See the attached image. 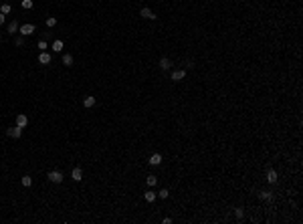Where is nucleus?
<instances>
[{
	"instance_id": "9b49d317",
	"label": "nucleus",
	"mask_w": 303,
	"mask_h": 224,
	"mask_svg": "<svg viewBox=\"0 0 303 224\" xmlns=\"http://www.w3.org/2000/svg\"><path fill=\"white\" fill-rule=\"evenodd\" d=\"M259 198L265 200V202H271V200H273V194H271L269 190H261V192H259Z\"/></svg>"
},
{
	"instance_id": "7ed1b4c3",
	"label": "nucleus",
	"mask_w": 303,
	"mask_h": 224,
	"mask_svg": "<svg viewBox=\"0 0 303 224\" xmlns=\"http://www.w3.org/2000/svg\"><path fill=\"white\" fill-rule=\"evenodd\" d=\"M6 133H8L10 137H14V139H18L20 135H22V127H8V129H6Z\"/></svg>"
},
{
	"instance_id": "bb28decb",
	"label": "nucleus",
	"mask_w": 303,
	"mask_h": 224,
	"mask_svg": "<svg viewBox=\"0 0 303 224\" xmlns=\"http://www.w3.org/2000/svg\"><path fill=\"white\" fill-rule=\"evenodd\" d=\"M6 22V14H2V12H0V25H4Z\"/></svg>"
},
{
	"instance_id": "423d86ee",
	"label": "nucleus",
	"mask_w": 303,
	"mask_h": 224,
	"mask_svg": "<svg viewBox=\"0 0 303 224\" xmlns=\"http://www.w3.org/2000/svg\"><path fill=\"white\" fill-rule=\"evenodd\" d=\"M148 164L150 166H160V164H162V154H152Z\"/></svg>"
},
{
	"instance_id": "5701e85b",
	"label": "nucleus",
	"mask_w": 303,
	"mask_h": 224,
	"mask_svg": "<svg viewBox=\"0 0 303 224\" xmlns=\"http://www.w3.org/2000/svg\"><path fill=\"white\" fill-rule=\"evenodd\" d=\"M168 196H170V192L166 190V188H164L162 192H158V198H162V200H166V198H168Z\"/></svg>"
},
{
	"instance_id": "20e7f679",
	"label": "nucleus",
	"mask_w": 303,
	"mask_h": 224,
	"mask_svg": "<svg viewBox=\"0 0 303 224\" xmlns=\"http://www.w3.org/2000/svg\"><path fill=\"white\" fill-rule=\"evenodd\" d=\"M51 61H53V57H51L47 51H41V55H39V63H41V65H51Z\"/></svg>"
},
{
	"instance_id": "f3484780",
	"label": "nucleus",
	"mask_w": 303,
	"mask_h": 224,
	"mask_svg": "<svg viewBox=\"0 0 303 224\" xmlns=\"http://www.w3.org/2000/svg\"><path fill=\"white\" fill-rule=\"evenodd\" d=\"M63 49H65V43H63V40H55L53 43V51L55 53H61Z\"/></svg>"
},
{
	"instance_id": "2eb2a0df",
	"label": "nucleus",
	"mask_w": 303,
	"mask_h": 224,
	"mask_svg": "<svg viewBox=\"0 0 303 224\" xmlns=\"http://www.w3.org/2000/svg\"><path fill=\"white\" fill-rule=\"evenodd\" d=\"M20 26H18V22H16V20H12V22H8V26H6V30H8L10 34H14L16 30H18Z\"/></svg>"
},
{
	"instance_id": "ddd939ff",
	"label": "nucleus",
	"mask_w": 303,
	"mask_h": 224,
	"mask_svg": "<svg viewBox=\"0 0 303 224\" xmlns=\"http://www.w3.org/2000/svg\"><path fill=\"white\" fill-rule=\"evenodd\" d=\"M140 14L144 16V18H148V20H154V18H156V14H154V12H152L150 8H142V12H140Z\"/></svg>"
},
{
	"instance_id": "f257e3e1",
	"label": "nucleus",
	"mask_w": 303,
	"mask_h": 224,
	"mask_svg": "<svg viewBox=\"0 0 303 224\" xmlns=\"http://www.w3.org/2000/svg\"><path fill=\"white\" fill-rule=\"evenodd\" d=\"M47 178H49V182H53V184H61L65 176H63V174H61L59 170H51V172H49V176H47Z\"/></svg>"
},
{
	"instance_id": "aec40b11",
	"label": "nucleus",
	"mask_w": 303,
	"mask_h": 224,
	"mask_svg": "<svg viewBox=\"0 0 303 224\" xmlns=\"http://www.w3.org/2000/svg\"><path fill=\"white\" fill-rule=\"evenodd\" d=\"M146 182H148V186H156V184H158V178H156L154 174H150L148 178H146Z\"/></svg>"
},
{
	"instance_id": "f8f14e48",
	"label": "nucleus",
	"mask_w": 303,
	"mask_h": 224,
	"mask_svg": "<svg viewBox=\"0 0 303 224\" xmlns=\"http://www.w3.org/2000/svg\"><path fill=\"white\" fill-rule=\"evenodd\" d=\"M172 67V61H170V59H160V69H162V71H168V69Z\"/></svg>"
},
{
	"instance_id": "9d476101",
	"label": "nucleus",
	"mask_w": 303,
	"mask_h": 224,
	"mask_svg": "<svg viewBox=\"0 0 303 224\" xmlns=\"http://www.w3.org/2000/svg\"><path fill=\"white\" fill-rule=\"evenodd\" d=\"M277 178H279V176H277V172H275V170L267 172V182H269V184H277Z\"/></svg>"
},
{
	"instance_id": "dca6fc26",
	"label": "nucleus",
	"mask_w": 303,
	"mask_h": 224,
	"mask_svg": "<svg viewBox=\"0 0 303 224\" xmlns=\"http://www.w3.org/2000/svg\"><path fill=\"white\" fill-rule=\"evenodd\" d=\"M144 198H146V202H154V200L158 198V194H156L154 190H148V192L144 194Z\"/></svg>"
},
{
	"instance_id": "6e6552de",
	"label": "nucleus",
	"mask_w": 303,
	"mask_h": 224,
	"mask_svg": "<svg viewBox=\"0 0 303 224\" xmlns=\"http://www.w3.org/2000/svg\"><path fill=\"white\" fill-rule=\"evenodd\" d=\"M95 103H97V99L95 97H91V95H87L85 99H83V105H85L87 109H91V107H95Z\"/></svg>"
},
{
	"instance_id": "1a4fd4ad",
	"label": "nucleus",
	"mask_w": 303,
	"mask_h": 224,
	"mask_svg": "<svg viewBox=\"0 0 303 224\" xmlns=\"http://www.w3.org/2000/svg\"><path fill=\"white\" fill-rule=\"evenodd\" d=\"M184 77H186V71H184V69H178V71L172 73V81H182Z\"/></svg>"
},
{
	"instance_id": "39448f33",
	"label": "nucleus",
	"mask_w": 303,
	"mask_h": 224,
	"mask_svg": "<svg viewBox=\"0 0 303 224\" xmlns=\"http://www.w3.org/2000/svg\"><path fill=\"white\" fill-rule=\"evenodd\" d=\"M16 125H18V127H22V129H24V127L29 125V117L24 115V113H18V115H16Z\"/></svg>"
},
{
	"instance_id": "4be33fe9",
	"label": "nucleus",
	"mask_w": 303,
	"mask_h": 224,
	"mask_svg": "<svg viewBox=\"0 0 303 224\" xmlns=\"http://www.w3.org/2000/svg\"><path fill=\"white\" fill-rule=\"evenodd\" d=\"M235 216L239 220H243V218H245V210H243V208H235Z\"/></svg>"
},
{
	"instance_id": "f03ea898",
	"label": "nucleus",
	"mask_w": 303,
	"mask_h": 224,
	"mask_svg": "<svg viewBox=\"0 0 303 224\" xmlns=\"http://www.w3.org/2000/svg\"><path fill=\"white\" fill-rule=\"evenodd\" d=\"M18 30H20V34H22V36H29V34H34V32H37V26H34L33 22H26V25H22Z\"/></svg>"
},
{
	"instance_id": "393cba45",
	"label": "nucleus",
	"mask_w": 303,
	"mask_h": 224,
	"mask_svg": "<svg viewBox=\"0 0 303 224\" xmlns=\"http://www.w3.org/2000/svg\"><path fill=\"white\" fill-rule=\"evenodd\" d=\"M39 49H41V51H47V49H49L47 40H39Z\"/></svg>"
},
{
	"instance_id": "4468645a",
	"label": "nucleus",
	"mask_w": 303,
	"mask_h": 224,
	"mask_svg": "<svg viewBox=\"0 0 303 224\" xmlns=\"http://www.w3.org/2000/svg\"><path fill=\"white\" fill-rule=\"evenodd\" d=\"M63 65L65 67H73V55H69V53L63 55Z\"/></svg>"
},
{
	"instance_id": "0eeeda50",
	"label": "nucleus",
	"mask_w": 303,
	"mask_h": 224,
	"mask_svg": "<svg viewBox=\"0 0 303 224\" xmlns=\"http://www.w3.org/2000/svg\"><path fill=\"white\" fill-rule=\"evenodd\" d=\"M71 178H73L75 182H81V180H83V170H81V168H73Z\"/></svg>"
},
{
	"instance_id": "412c9836",
	"label": "nucleus",
	"mask_w": 303,
	"mask_h": 224,
	"mask_svg": "<svg viewBox=\"0 0 303 224\" xmlns=\"http://www.w3.org/2000/svg\"><path fill=\"white\" fill-rule=\"evenodd\" d=\"M53 26H57V18H55V16H49L47 18V28H53Z\"/></svg>"
},
{
	"instance_id": "b1692460",
	"label": "nucleus",
	"mask_w": 303,
	"mask_h": 224,
	"mask_svg": "<svg viewBox=\"0 0 303 224\" xmlns=\"http://www.w3.org/2000/svg\"><path fill=\"white\" fill-rule=\"evenodd\" d=\"M22 8L30 10V8H33V0H22Z\"/></svg>"
},
{
	"instance_id": "a211bd4d",
	"label": "nucleus",
	"mask_w": 303,
	"mask_h": 224,
	"mask_svg": "<svg viewBox=\"0 0 303 224\" xmlns=\"http://www.w3.org/2000/svg\"><path fill=\"white\" fill-rule=\"evenodd\" d=\"M10 10H12V6H10L8 2H4V4H0V12H2V14H8Z\"/></svg>"
},
{
	"instance_id": "a878e982",
	"label": "nucleus",
	"mask_w": 303,
	"mask_h": 224,
	"mask_svg": "<svg viewBox=\"0 0 303 224\" xmlns=\"http://www.w3.org/2000/svg\"><path fill=\"white\" fill-rule=\"evenodd\" d=\"M14 44H16V47H22V44H24V39H22V36H18V39L14 40Z\"/></svg>"
},
{
	"instance_id": "6ab92c4d",
	"label": "nucleus",
	"mask_w": 303,
	"mask_h": 224,
	"mask_svg": "<svg viewBox=\"0 0 303 224\" xmlns=\"http://www.w3.org/2000/svg\"><path fill=\"white\" fill-rule=\"evenodd\" d=\"M22 186L24 188H30V186H33V178H30V176H22Z\"/></svg>"
}]
</instances>
